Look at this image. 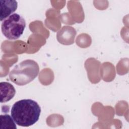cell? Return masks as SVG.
<instances>
[{
	"instance_id": "cell-1",
	"label": "cell",
	"mask_w": 129,
	"mask_h": 129,
	"mask_svg": "<svg viewBox=\"0 0 129 129\" xmlns=\"http://www.w3.org/2000/svg\"><path fill=\"white\" fill-rule=\"evenodd\" d=\"M41 108L34 100L25 99L16 102L12 106L11 115L19 126L28 127L35 124L39 119Z\"/></svg>"
},
{
	"instance_id": "cell-2",
	"label": "cell",
	"mask_w": 129,
	"mask_h": 129,
	"mask_svg": "<svg viewBox=\"0 0 129 129\" xmlns=\"http://www.w3.org/2000/svg\"><path fill=\"white\" fill-rule=\"evenodd\" d=\"M39 72V67L35 61L26 59L15 66L9 74V78L14 84L24 86L34 80Z\"/></svg>"
},
{
	"instance_id": "cell-3",
	"label": "cell",
	"mask_w": 129,
	"mask_h": 129,
	"mask_svg": "<svg viewBox=\"0 0 129 129\" xmlns=\"http://www.w3.org/2000/svg\"><path fill=\"white\" fill-rule=\"evenodd\" d=\"M26 27L25 19L21 15L14 13L2 21L3 34L9 40H16L23 34Z\"/></svg>"
},
{
	"instance_id": "cell-4",
	"label": "cell",
	"mask_w": 129,
	"mask_h": 129,
	"mask_svg": "<svg viewBox=\"0 0 129 129\" xmlns=\"http://www.w3.org/2000/svg\"><path fill=\"white\" fill-rule=\"evenodd\" d=\"M76 35L75 29L71 26H66L57 32L56 38L58 41L63 45H71L74 42Z\"/></svg>"
},
{
	"instance_id": "cell-5",
	"label": "cell",
	"mask_w": 129,
	"mask_h": 129,
	"mask_svg": "<svg viewBox=\"0 0 129 129\" xmlns=\"http://www.w3.org/2000/svg\"><path fill=\"white\" fill-rule=\"evenodd\" d=\"M0 21L13 14L17 9L18 3L15 0H0Z\"/></svg>"
},
{
	"instance_id": "cell-6",
	"label": "cell",
	"mask_w": 129,
	"mask_h": 129,
	"mask_svg": "<svg viewBox=\"0 0 129 129\" xmlns=\"http://www.w3.org/2000/svg\"><path fill=\"white\" fill-rule=\"evenodd\" d=\"M1 103L9 101L15 96L16 90L13 85L7 82H2L0 83Z\"/></svg>"
},
{
	"instance_id": "cell-7",
	"label": "cell",
	"mask_w": 129,
	"mask_h": 129,
	"mask_svg": "<svg viewBox=\"0 0 129 129\" xmlns=\"http://www.w3.org/2000/svg\"><path fill=\"white\" fill-rule=\"evenodd\" d=\"M1 122L2 129L3 128H17L14 119L9 114H2L1 115Z\"/></svg>"
}]
</instances>
